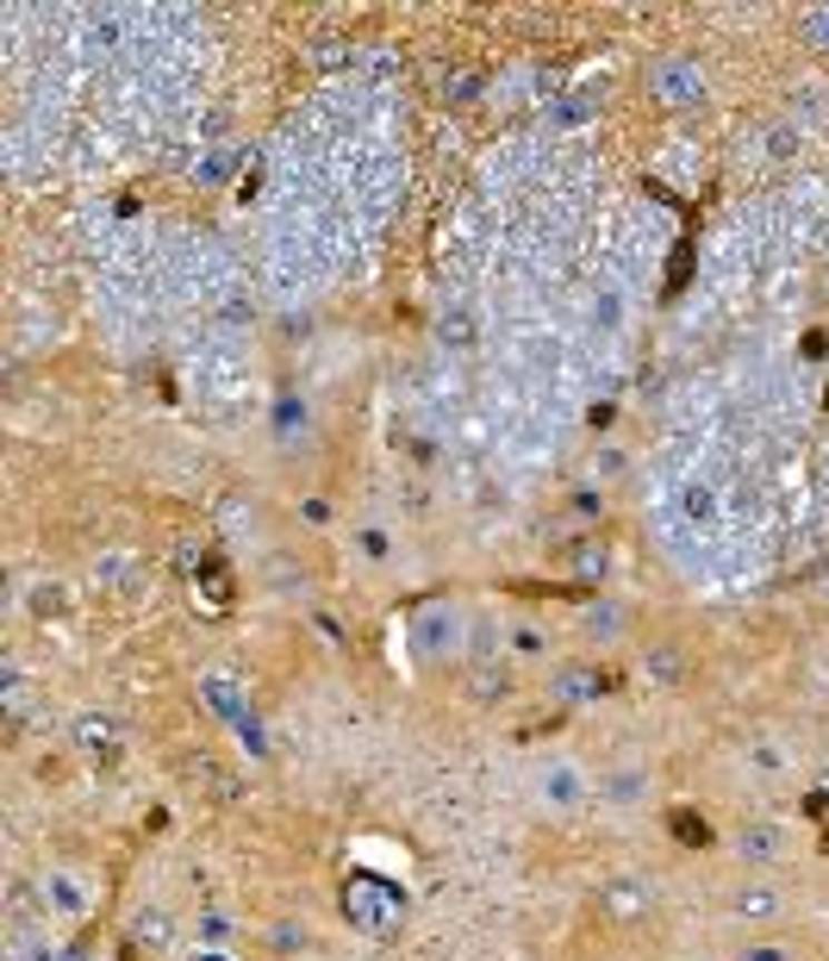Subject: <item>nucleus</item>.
<instances>
[{
    "label": "nucleus",
    "mask_w": 829,
    "mask_h": 961,
    "mask_svg": "<svg viewBox=\"0 0 829 961\" xmlns=\"http://www.w3.org/2000/svg\"><path fill=\"white\" fill-rule=\"evenodd\" d=\"M344 57H349V45H337V38H313V63H344Z\"/></svg>",
    "instance_id": "obj_18"
},
{
    "label": "nucleus",
    "mask_w": 829,
    "mask_h": 961,
    "mask_svg": "<svg viewBox=\"0 0 829 961\" xmlns=\"http://www.w3.org/2000/svg\"><path fill=\"white\" fill-rule=\"evenodd\" d=\"M481 88H486V81H481V69H462V63H455V69H443V81H437V95H443V100H455V107H462V100H474Z\"/></svg>",
    "instance_id": "obj_7"
},
{
    "label": "nucleus",
    "mask_w": 829,
    "mask_h": 961,
    "mask_svg": "<svg viewBox=\"0 0 829 961\" xmlns=\"http://www.w3.org/2000/svg\"><path fill=\"white\" fill-rule=\"evenodd\" d=\"M76 743L88 749V756H100L112 768L119 762V743H126V730H119V718H107V712H81L76 718Z\"/></svg>",
    "instance_id": "obj_2"
},
{
    "label": "nucleus",
    "mask_w": 829,
    "mask_h": 961,
    "mask_svg": "<svg viewBox=\"0 0 829 961\" xmlns=\"http://www.w3.org/2000/svg\"><path fill=\"white\" fill-rule=\"evenodd\" d=\"M306 524H330V506L325 500H306Z\"/></svg>",
    "instance_id": "obj_20"
},
{
    "label": "nucleus",
    "mask_w": 829,
    "mask_h": 961,
    "mask_svg": "<svg viewBox=\"0 0 829 961\" xmlns=\"http://www.w3.org/2000/svg\"><path fill=\"white\" fill-rule=\"evenodd\" d=\"M188 774H194V781H206V787L219 793V800H237V793H244V787H237V781H231V774H225V768H219V762H213V756L188 762Z\"/></svg>",
    "instance_id": "obj_9"
},
{
    "label": "nucleus",
    "mask_w": 829,
    "mask_h": 961,
    "mask_svg": "<svg viewBox=\"0 0 829 961\" xmlns=\"http://www.w3.org/2000/svg\"><path fill=\"white\" fill-rule=\"evenodd\" d=\"M32 612H38V618H50V612H63V587H50V581H38V587H32Z\"/></svg>",
    "instance_id": "obj_17"
},
{
    "label": "nucleus",
    "mask_w": 829,
    "mask_h": 961,
    "mask_svg": "<svg viewBox=\"0 0 829 961\" xmlns=\"http://www.w3.org/2000/svg\"><path fill=\"white\" fill-rule=\"evenodd\" d=\"M200 699H206V706H213V712H219V718H231L237 730L250 725V706H244V694H237V680L225 675V668H213V675H200Z\"/></svg>",
    "instance_id": "obj_4"
},
{
    "label": "nucleus",
    "mask_w": 829,
    "mask_h": 961,
    "mask_svg": "<svg viewBox=\"0 0 829 961\" xmlns=\"http://www.w3.org/2000/svg\"><path fill=\"white\" fill-rule=\"evenodd\" d=\"M749 961H786V949H749Z\"/></svg>",
    "instance_id": "obj_21"
},
{
    "label": "nucleus",
    "mask_w": 829,
    "mask_h": 961,
    "mask_svg": "<svg viewBox=\"0 0 829 961\" xmlns=\"http://www.w3.org/2000/svg\"><path fill=\"white\" fill-rule=\"evenodd\" d=\"M568 562H574L580 581H593V575H605V543H580V550L568 556Z\"/></svg>",
    "instance_id": "obj_15"
},
{
    "label": "nucleus",
    "mask_w": 829,
    "mask_h": 961,
    "mask_svg": "<svg viewBox=\"0 0 829 961\" xmlns=\"http://www.w3.org/2000/svg\"><path fill=\"white\" fill-rule=\"evenodd\" d=\"M642 668H649V680H661V687H673V680L687 675V668H680V649H649Z\"/></svg>",
    "instance_id": "obj_12"
},
{
    "label": "nucleus",
    "mask_w": 829,
    "mask_h": 961,
    "mask_svg": "<svg viewBox=\"0 0 829 961\" xmlns=\"http://www.w3.org/2000/svg\"><path fill=\"white\" fill-rule=\"evenodd\" d=\"M736 850H742V862H773V855H780V831H773V824H749Z\"/></svg>",
    "instance_id": "obj_6"
},
{
    "label": "nucleus",
    "mask_w": 829,
    "mask_h": 961,
    "mask_svg": "<svg viewBox=\"0 0 829 961\" xmlns=\"http://www.w3.org/2000/svg\"><path fill=\"white\" fill-rule=\"evenodd\" d=\"M798 38H805V45H823V50H829V7H817V13L798 19Z\"/></svg>",
    "instance_id": "obj_16"
},
{
    "label": "nucleus",
    "mask_w": 829,
    "mask_h": 961,
    "mask_svg": "<svg viewBox=\"0 0 829 961\" xmlns=\"http://www.w3.org/2000/svg\"><path fill=\"white\" fill-rule=\"evenodd\" d=\"M443 337H450V344H468V318H462V313H450V318H443Z\"/></svg>",
    "instance_id": "obj_19"
},
{
    "label": "nucleus",
    "mask_w": 829,
    "mask_h": 961,
    "mask_svg": "<svg viewBox=\"0 0 829 961\" xmlns=\"http://www.w3.org/2000/svg\"><path fill=\"white\" fill-rule=\"evenodd\" d=\"M593 107H599V95H568V100H555V112H549V119H555V126H586V119H593Z\"/></svg>",
    "instance_id": "obj_10"
},
{
    "label": "nucleus",
    "mask_w": 829,
    "mask_h": 961,
    "mask_svg": "<svg viewBox=\"0 0 829 961\" xmlns=\"http://www.w3.org/2000/svg\"><path fill=\"white\" fill-rule=\"evenodd\" d=\"M668 818H673V836H680V843H711V824H704L699 812L680 805V812H668Z\"/></svg>",
    "instance_id": "obj_13"
},
{
    "label": "nucleus",
    "mask_w": 829,
    "mask_h": 961,
    "mask_svg": "<svg viewBox=\"0 0 829 961\" xmlns=\"http://www.w3.org/2000/svg\"><path fill=\"white\" fill-rule=\"evenodd\" d=\"M138 943H150V949L169 943V912H157V905H150V912H138Z\"/></svg>",
    "instance_id": "obj_14"
},
{
    "label": "nucleus",
    "mask_w": 829,
    "mask_h": 961,
    "mask_svg": "<svg viewBox=\"0 0 829 961\" xmlns=\"http://www.w3.org/2000/svg\"><path fill=\"white\" fill-rule=\"evenodd\" d=\"M599 918H618V924L649 918V886L642 881H605L599 886Z\"/></svg>",
    "instance_id": "obj_3"
},
{
    "label": "nucleus",
    "mask_w": 829,
    "mask_h": 961,
    "mask_svg": "<svg viewBox=\"0 0 829 961\" xmlns=\"http://www.w3.org/2000/svg\"><path fill=\"white\" fill-rule=\"evenodd\" d=\"M200 581H206V587H200L206 606H219V612H225V606H231V575H225L219 562H206V568H200Z\"/></svg>",
    "instance_id": "obj_11"
},
{
    "label": "nucleus",
    "mask_w": 829,
    "mask_h": 961,
    "mask_svg": "<svg viewBox=\"0 0 829 961\" xmlns=\"http://www.w3.org/2000/svg\"><path fill=\"white\" fill-rule=\"evenodd\" d=\"M736 918H754V924H761V918H780V893H767V886H742V893H736Z\"/></svg>",
    "instance_id": "obj_8"
},
{
    "label": "nucleus",
    "mask_w": 829,
    "mask_h": 961,
    "mask_svg": "<svg viewBox=\"0 0 829 961\" xmlns=\"http://www.w3.org/2000/svg\"><path fill=\"white\" fill-rule=\"evenodd\" d=\"M605 687H611V675H599V668H586V663L555 668V706H580V699H599Z\"/></svg>",
    "instance_id": "obj_5"
},
{
    "label": "nucleus",
    "mask_w": 829,
    "mask_h": 961,
    "mask_svg": "<svg viewBox=\"0 0 829 961\" xmlns=\"http://www.w3.org/2000/svg\"><path fill=\"white\" fill-rule=\"evenodd\" d=\"M200 961H225V955H200Z\"/></svg>",
    "instance_id": "obj_22"
},
{
    "label": "nucleus",
    "mask_w": 829,
    "mask_h": 961,
    "mask_svg": "<svg viewBox=\"0 0 829 961\" xmlns=\"http://www.w3.org/2000/svg\"><path fill=\"white\" fill-rule=\"evenodd\" d=\"M649 95H655L661 107H699L704 69L687 63V57H661V63H649Z\"/></svg>",
    "instance_id": "obj_1"
}]
</instances>
